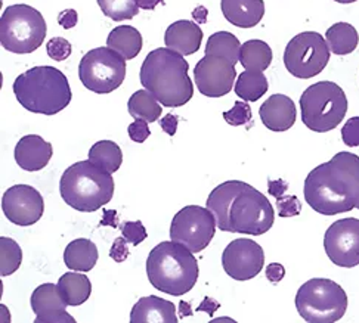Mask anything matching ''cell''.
<instances>
[{"label": "cell", "instance_id": "obj_1", "mask_svg": "<svg viewBox=\"0 0 359 323\" xmlns=\"http://www.w3.org/2000/svg\"><path fill=\"white\" fill-rule=\"evenodd\" d=\"M205 207L222 232L260 236L275 221L273 207L266 196L241 180H228L216 186Z\"/></svg>", "mask_w": 359, "mask_h": 323}, {"label": "cell", "instance_id": "obj_2", "mask_svg": "<svg viewBox=\"0 0 359 323\" xmlns=\"http://www.w3.org/2000/svg\"><path fill=\"white\" fill-rule=\"evenodd\" d=\"M303 192L309 207L323 216L352 212L359 201V157L336 153L308 174Z\"/></svg>", "mask_w": 359, "mask_h": 323}, {"label": "cell", "instance_id": "obj_3", "mask_svg": "<svg viewBox=\"0 0 359 323\" xmlns=\"http://www.w3.org/2000/svg\"><path fill=\"white\" fill-rule=\"evenodd\" d=\"M189 64L169 48H158L147 55L141 67V84L168 108H179L194 96V84L188 76Z\"/></svg>", "mask_w": 359, "mask_h": 323}, {"label": "cell", "instance_id": "obj_4", "mask_svg": "<svg viewBox=\"0 0 359 323\" xmlns=\"http://www.w3.org/2000/svg\"><path fill=\"white\" fill-rule=\"evenodd\" d=\"M198 263L194 252L173 241L156 245L147 259L148 280L156 289L173 297H182L196 287Z\"/></svg>", "mask_w": 359, "mask_h": 323}, {"label": "cell", "instance_id": "obj_5", "mask_svg": "<svg viewBox=\"0 0 359 323\" xmlns=\"http://www.w3.org/2000/svg\"><path fill=\"white\" fill-rule=\"evenodd\" d=\"M13 93L27 111L34 114L55 116L72 102L68 78L58 68L33 67L13 81Z\"/></svg>", "mask_w": 359, "mask_h": 323}, {"label": "cell", "instance_id": "obj_6", "mask_svg": "<svg viewBox=\"0 0 359 323\" xmlns=\"http://www.w3.org/2000/svg\"><path fill=\"white\" fill-rule=\"evenodd\" d=\"M60 192L67 205L81 213H93L113 200L114 179L89 160L79 161L64 172Z\"/></svg>", "mask_w": 359, "mask_h": 323}, {"label": "cell", "instance_id": "obj_7", "mask_svg": "<svg viewBox=\"0 0 359 323\" xmlns=\"http://www.w3.org/2000/svg\"><path fill=\"white\" fill-rule=\"evenodd\" d=\"M302 121L316 133L334 130L348 112V97L339 84L318 81L300 96Z\"/></svg>", "mask_w": 359, "mask_h": 323}, {"label": "cell", "instance_id": "obj_8", "mask_svg": "<svg viewBox=\"0 0 359 323\" xmlns=\"http://www.w3.org/2000/svg\"><path fill=\"white\" fill-rule=\"evenodd\" d=\"M296 308L308 323H334L348 310V296L334 280L315 277L299 288Z\"/></svg>", "mask_w": 359, "mask_h": 323}, {"label": "cell", "instance_id": "obj_9", "mask_svg": "<svg viewBox=\"0 0 359 323\" xmlns=\"http://www.w3.org/2000/svg\"><path fill=\"white\" fill-rule=\"evenodd\" d=\"M46 22L41 13L29 5L8 6L0 18V43L12 53H32L46 37Z\"/></svg>", "mask_w": 359, "mask_h": 323}, {"label": "cell", "instance_id": "obj_10", "mask_svg": "<svg viewBox=\"0 0 359 323\" xmlns=\"http://www.w3.org/2000/svg\"><path fill=\"white\" fill-rule=\"evenodd\" d=\"M79 77L83 86L90 92L111 93L126 78V60L108 46L92 49L80 61Z\"/></svg>", "mask_w": 359, "mask_h": 323}, {"label": "cell", "instance_id": "obj_11", "mask_svg": "<svg viewBox=\"0 0 359 323\" xmlns=\"http://www.w3.org/2000/svg\"><path fill=\"white\" fill-rule=\"evenodd\" d=\"M327 40L316 32H303L288 41L284 52L287 71L297 78H312L324 71L330 61Z\"/></svg>", "mask_w": 359, "mask_h": 323}, {"label": "cell", "instance_id": "obj_12", "mask_svg": "<svg viewBox=\"0 0 359 323\" xmlns=\"http://www.w3.org/2000/svg\"><path fill=\"white\" fill-rule=\"evenodd\" d=\"M216 228V220L209 208L188 205L175 214L170 224V240L185 245L192 252H201L212 242Z\"/></svg>", "mask_w": 359, "mask_h": 323}, {"label": "cell", "instance_id": "obj_13", "mask_svg": "<svg viewBox=\"0 0 359 323\" xmlns=\"http://www.w3.org/2000/svg\"><path fill=\"white\" fill-rule=\"evenodd\" d=\"M328 259L339 268L352 269L359 264V220L349 217L334 221L324 236Z\"/></svg>", "mask_w": 359, "mask_h": 323}, {"label": "cell", "instance_id": "obj_14", "mask_svg": "<svg viewBox=\"0 0 359 323\" xmlns=\"http://www.w3.org/2000/svg\"><path fill=\"white\" fill-rule=\"evenodd\" d=\"M237 78L236 64L217 55H204L194 69L196 86L207 97L228 95Z\"/></svg>", "mask_w": 359, "mask_h": 323}, {"label": "cell", "instance_id": "obj_15", "mask_svg": "<svg viewBox=\"0 0 359 323\" xmlns=\"http://www.w3.org/2000/svg\"><path fill=\"white\" fill-rule=\"evenodd\" d=\"M265 264V252L262 247L248 238L232 241L222 254V266L228 276L236 280L256 277Z\"/></svg>", "mask_w": 359, "mask_h": 323}, {"label": "cell", "instance_id": "obj_16", "mask_svg": "<svg viewBox=\"0 0 359 323\" xmlns=\"http://www.w3.org/2000/svg\"><path fill=\"white\" fill-rule=\"evenodd\" d=\"M2 209L6 219L17 226H32L45 212L43 198L30 185H15L9 188L2 198Z\"/></svg>", "mask_w": 359, "mask_h": 323}, {"label": "cell", "instance_id": "obj_17", "mask_svg": "<svg viewBox=\"0 0 359 323\" xmlns=\"http://www.w3.org/2000/svg\"><path fill=\"white\" fill-rule=\"evenodd\" d=\"M32 308L36 323H76L74 317L67 313V301L57 285L43 284L32 294Z\"/></svg>", "mask_w": 359, "mask_h": 323}, {"label": "cell", "instance_id": "obj_18", "mask_svg": "<svg viewBox=\"0 0 359 323\" xmlns=\"http://www.w3.org/2000/svg\"><path fill=\"white\" fill-rule=\"evenodd\" d=\"M259 116L262 123L271 132H287L296 123V105L292 97L285 95H272L262 104L259 109Z\"/></svg>", "mask_w": 359, "mask_h": 323}, {"label": "cell", "instance_id": "obj_19", "mask_svg": "<svg viewBox=\"0 0 359 323\" xmlns=\"http://www.w3.org/2000/svg\"><path fill=\"white\" fill-rule=\"evenodd\" d=\"M52 156V145L37 135L21 137L15 146V161L25 172H39L45 168Z\"/></svg>", "mask_w": 359, "mask_h": 323}, {"label": "cell", "instance_id": "obj_20", "mask_svg": "<svg viewBox=\"0 0 359 323\" xmlns=\"http://www.w3.org/2000/svg\"><path fill=\"white\" fill-rule=\"evenodd\" d=\"M203 41V30L198 24L181 20L168 27L164 34L165 48L182 56L194 55Z\"/></svg>", "mask_w": 359, "mask_h": 323}, {"label": "cell", "instance_id": "obj_21", "mask_svg": "<svg viewBox=\"0 0 359 323\" xmlns=\"http://www.w3.org/2000/svg\"><path fill=\"white\" fill-rule=\"evenodd\" d=\"M176 307L172 301L160 297H144L130 313V323H177Z\"/></svg>", "mask_w": 359, "mask_h": 323}, {"label": "cell", "instance_id": "obj_22", "mask_svg": "<svg viewBox=\"0 0 359 323\" xmlns=\"http://www.w3.org/2000/svg\"><path fill=\"white\" fill-rule=\"evenodd\" d=\"M220 8L226 21L240 28H252L265 15L264 0H222Z\"/></svg>", "mask_w": 359, "mask_h": 323}, {"label": "cell", "instance_id": "obj_23", "mask_svg": "<svg viewBox=\"0 0 359 323\" xmlns=\"http://www.w3.org/2000/svg\"><path fill=\"white\" fill-rule=\"evenodd\" d=\"M98 248L90 241L80 238L67 245L64 251V263L70 270L89 272L98 261Z\"/></svg>", "mask_w": 359, "mask_h": 323}, {"label": "cell", "instance_id": "obj_24", "mask_svg": "<svg viewBox=\"0 0 359 323\" xmlns=\"http://www.w3.org/2000/svg\"><path fill=\"white\" fill-rule=\"evenodd\" d=\"M144 45L141 33L130 25H118L108 34L107 46L113 49L124 60H133L140 55Z\"/></svg>", "mask_w": 359, "mask_h": 323}, {"label": "cell", "instance_id": "obj_25", "mask_svg": "<svg viewBox=\"0 0 359 323\" xmlns=\"http://www.w3.org/2000/svg\"><path fill=\"white\" fill-rule=\"evenodd\" d=\"M58 287L62 292L64 300L68 305L77 307L85 304L90 294H92V284L86 275L83 273H65L60 277Z\"/></svg>", "mask_w": 359, "mask_h": 323}, {"label": "cell", "instance_id": "obj_26", "mask_svg": "<svg viewBox=\"0 0 359 323\" xmlns=\"http://www.w3.org/2000/svg\"><path fill=\"white\" fill-rule=\"evenodd\" d=\"M272 49L264 40H248L241 46L240 62L248 71H262L272 62Z\"/></svg>", "mask_w": 359, "mask_h": 323}, {"label": "cell", "instance_id": "obj_27", "mask_svg": "<svg viewBox=\"0 0 359 323\" xmlns=\"http://www.w3.org/2000/svg\"><path fill=\"white\" fill-rule=\"evenodd\" d=\"M325 40L330 50L334 55H349L352 53L359 43V34L356 28L348 22H337L331 25L327 33Z\"/></svg>", "mask_w": 359, "mask_h": 323}, {"label": "cell", "instance_id": "obj_28", "mask_svg": "<svg viewBox=\"0 0 359 323\" xmlns=\"http://www.w3.org/2000/svg\"><path fill=\"white\" fill-rule=\"evenodd\" d=\"M129 114L135 120H145L148 123H156L161 116V104L157 97L147 89L136 90L128 102Z\"/></svg>", "mask_w": 359, "mask_h": 323}, {"label": "cell", "instance_id": "obj_29", "mask_svg": "<svg viewBox=\"0 0 359 323\" xmlns=\"http://www.w3.org/2000/svg\"><path fill=\"white\" fill-rule=\"evenodd\" d=\"M89 161L108 173H116L123 163L121 148L113 140H100L89 149Z\"/></svg>", "mask_w": 359, "mask_h": 323}, {"label": "cell", "instance_id": "obj_30", "mask_svg": "<svg viewBox=\"0 0 359 323\" xmlns=\"http://www.w3.org/2000/svg\"><path fill=\"white\" fill-rule=\"evenodd\" d=\"M268 89L269 84L266 76L262 71H248V69L238 76L236 88H233L237 96H240L245 102L259 101L268 92Z\"/></svg>", "mask_w": 359, "mask_h": 323}, {"label": "cell", "instance_id": "obj_31", "mask_svg": "<svg viewBox=\"0 0 359 323\" xmlns=\"http://www.w3.org/2000/svg\"><path fill=\"white\" fill-rule=\"evenodd\" d=\"M241 43L240 40L229 32H217L207 39L204 49L205 55H217L228 58L232 64L240 61Z\"/></svg>", "mask_w": 359, "mask_h": 323}, {"label": "cell", "instance_id": "obj_32", "mask_svg": "<svg viewBox=\"0 0 359 323\" xmlns=\"http://www.w3.org/2000/svg\"><path fill=\"white\" fill-rule=\"evenodd\" d=\"M22 261V251L18 242L11 238H0V275L4 277L15 273Z\"/></svg>", "mask_w": 359, "mask_h": 323}, {"label": "cell", "instance_id": "obj_33", "mask_svg": "<svg viewBox=\"0 0 359 323\" xmlns=\"http://www.w3.org/2000/svg\"><path fill=\"white\" fill-rule=\"evenodd\" d=\"M98 5L104 15L113 21L132 20L140 13L135 0H98Z\"/></svg>", "mask_w": 359, "mask_h": 323}, {"label": "cell", "instance_id": "obj_34", "mask_svg": "<svg viewBox=\"0 0 359 323\" xmlns=\"http://www.w3.org/2000/svg\"><path fill=\"white\" fill-rule=\"evenodd\" d=\"M224 118L233 128L245 125L252 121V108L245 101H237L233 104V108L224 112Z\"/></svg>", "mask_w": 359, "mask_h": 323}, {"label": "cell", "instance_id": "obj_35", "mask_svg": "<svg viewBox=\"0 0 359 323\" xmlns=\"http://www.w3.org/2000/svg\"><path fill=\"white\" fill-rule=\"evenodd\" d=\"M46 50H48L49 58L53 60V61H57V62L65 61L68 56L72 55V52H73L70 41L65 40L64 37H53V39H50L48 41V45H46Z\"/></svg>", "mask_w": 359, "mask_h": 323}, {"label": "cell", "instance_id": "obj_36", "mask_svg": "<svg viewBox=\"0 0 359 323\" xmlns=\"http://www.w3.org/2000/svg\"><path fill=\"white\" fill-rule=\"evenodd\" d=\"M121 233L126 238L128 242L132 245H140L147 240V229L141 220L136 221H124L121 226Z\"/></svg>", "mask_w": 359, "mask_h": 323}, {"label": "cell", "instance_id": "obj_37", "mask_svg": "<svg viewBox=\"0 0 359 323\" xmlns=\"http://www.w3.org/2000/svg\"><path fill=\"white\" fill-rule=\"evenodd\" d=\"M277 209L280 217H294L302 213V202L294 195H283L277 198Z\"/></svg>", "mask_w": 359, "mask_h": 323}, {"label": "cell", "instance_id": "obj_38", "mask_svg": "<svg viewBox=\"0 0 359 323\" xmlns=\"http://www.w3.org/2000/svg\"><path fill=\"white\" fill-rule=\"evenodd\" d=\"M341 139L344 145L351 148L359 146V117H352L344 123L341 129Z\"/></svg>", "mask_w": 359, "mask_h": 323}, {"label": "cell", "instance_id": "obj_39", "mask_svg": "<svg viewBox=\"0 0 359 323\" xmlns=\"http://www.w3.org/2000/svg\"><path fill=\"white\" fill-rule=\"evenodd\" d=\"M129 137L136 144H144L145 140L149 137L151 130L148 128V121L145 120H136L135 123H132L128 129Z\"/></svg>", "mask_w": 359, "mask_h": 323}, {"label": "cell", "instance_id": "obj_40", "mask_svg": "<svg viewBox=\"0 0 359 323\" xmlns=\"http://www.w3.org/2000/svg\"><path fill=\"white\" fill-rule=\"evenodd\" d=\"M130 254L129 247H128V240L126 238H117L114 241L111 249H109V257H111L116 263H123Z\"/></svg>", "mask_w": 359, "mask_h": 323}, {"label": "cell", "instance_id": "obj_41", "mask_svg": "<svg viewBox=\"0 0 359 323\" xmlns=\"http://www.w3.org/2000/svg\"><path fill=\"white\" fill-rule=\"evenodd\" d=\"M266 279L272 284H278L285 276V268L280 263H271L266 268Z\"/></svg>", "mask_w": 359, "mask_h": 323}, {"label": "cell", "instance_id": "obj_42", "mask_svg": "<svg viewBox=\"0 0 359 323\" xmlns=\"http://www.w3.org/2000/svg\"><path fill=\"white\" fill-rule=\"evenodd\" d=\"M77 21H79V15H77V11L74 9H65L58 15V22L62 28H65V30H70V28L76 27Z\"/></svg>", "mask_w": 359, "mask_h": 323}, {"label": "cell", "instance_id": "obj_43", "mask_svg": "<svg viewBox=\"0 0 359 323\" xmlns=\"http://www.w3.org/2000/svg\"><path fill=\"white\" fill-rule=\"evenodd\" d=\"M177 123H179V118L176 116L168 114L160 120V128L163 129V132H165L169 136H175L176 129H177Z\"/></svg>", "mask_w": 359, "mask_h": 323}, {"label": "cell", "instance_id": "obj_44", "mask_svg": "<svg viewBox=\"0 0 359 323\" xmlns=\"http://www.w3.org/2000/svg\"><path fill=\"white\" fill-rule=\"evenodd\" d=\"M288 189V185L285 184V181L283 179H278V180H269L268 181V191L272 196H275V198H278V196H283L285 195V191Z\"/></svg>", "mask_w": 359, "mask_h": 323}, {"label": "cell", "instance_id": "obj_45", "mask_svg": "<svg viewBox=\"0 0 359 323\" xmlns=\"http://www.w3.org/2000/svg\"><path fill=\"white\" fill-rule=\"evenodd\" d=\"M219 308V304L215 301V300H212V298H209V297H205L204 298V301L197 307V310H201V312H207V315H213L216 310Z\"/></svg>", "mask_w": 359, "mask_h": 323}, {"label": "cell", "instance_id": "obj_46", "mask_svg": "<svg viewBox=\"0 0 359 323\" xmlns=\"http://www.w3.org/2000/svg\"><path fill=\"white\" fill-rule=\"evenodd\" d=\"M113 226L116 228L117 226V213L114 212V209H105L104 212V219L101 220V226Z\"/></svg>", "mask_w": 359, "mask_h": 323}, {"label": "cell", "instance_id": "obj_47", "mask_svg": "<svg viewBox=\"0 0 359 323\" xmlns=\"http://www.w3.org/2000/svg\"><path fill=\"white\" fill-rule=\"evenodd\" d=\"M136 5L140 6V9H145V11H153L157 8L158 4H164L163 0H135Z\"/></svg>", "mask_w": 359, "mask_h": 323}, {"label": "cell", "instance_id": "obj_48", "mask_svg": "<svg viewBox=\"0 0 359 323\" xmlns=\"http://www.w3.org/2000/svg\"><path fill=\"white\" fill-rule=\"evenodd\" d=\"M207 9L204 6H198L194 9V12H192V17H194V20L200 24H204L207 21Z\"/></svg>", "mask_w": 359, "mask_h": 323}, {"label": "cell", "instance_id": "obj_49", "mask_svg": "<svg viewBox=\"0 0 359 323\" xmlns=\"http://www.w3.org/2000/svg\"><path fill=\"white\" fill-rule=\"evenodd\" d=\"M189 308V304L188 303H181V315L182 316H189V315H192V312L191 310H188Z\"/></svg>", "mask_w": 359, "mask_h": 323}, {"label": "cell", "instance_id": "obj_50", "mask_svg": "<svg viewBox=\"0 0 359 323\" xmlns=\"http://www.w3.org/2000/svg\"><path fill=\"white\" fill-rule=\"evenodd\" d=\"M334 2H337V4H353V2H356V0H334Z\"/></svg>", "mask_w": 359, "mask_h": 323}, {"label": "cell", "instance_id": "obj_51", "mask_svg": "<svg viewBox=\"0 0 359 323\" xmlns=\"http://www.w3.org/2000/svg\"><path fill=\"white\" fill-rule=\"evenodd\" d=\"M356 208H358V209H359V201H358V204H356Z\"/></svg>", "mask_w": 359, "mask_h": 323}]
</instances>
